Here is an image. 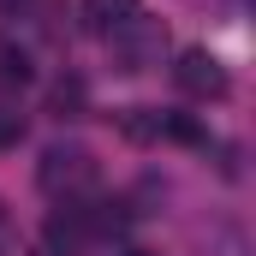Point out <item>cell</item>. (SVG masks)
<instances>
[{
	"label": "cell",
	"mask_w": 256,
	"mask_h": 256,
	"mask_svg": "<svg viewBox=\"0 0 256 256\" xmlns=\"http://www.w3.org/2000/svg\"><path fill=\"white\" fill-rule=\"evenodd\" d=\"M161 54H167V24L149 18V12H131L126 24L108 30V60H114V72H149V66H161Z\"/></svg>",
	"instance_id": "1"
},
{
	"label": "cell",
	"mask_w": 256,
	"mask_h": 256,
	"mask_svg": "<svg viewBox=\"0 0 256 256\" xmlns=\"http://www.w3.org/2000/svg\"><path fill=\"white\" fill-rule=\"evenodd\" d=\"M96 155L84 149V143H48L42 149V161H36V185L48 196H84L96 185Z\"/></svg>",
	"instance_id": "2"
},
{
	"label": "cell",
	"mask_w": 256,
	"mask_h": 256,
	"mask_svg": "<svg viewBox=\"0 0 256 256\" xmlns=\"http://www.w3.org/2000/svg\"><path fill=\"white\" fill-rule=\"evenodd\" d=\"M173 84L185 90V96H196V102H220L232 84H226V66L214 60L208 48H185L179 54V66H173Z\"/></svg>",
	"instance_id": "3"
},
{
	"label": "cell",
	"mask_w": 256,
	"mask_h": 256,
	"mask_svg": "<svg viewBox=\"0 0 256 256\" xmlns=\"http://www.w3.org/2000/svg\"><path fill=\"white\" fill-rule=\"evenodd\" d=\"M48 256H78L90 238H96V220H90V208L78 202V196H66V208H54L48 214Z\"/></svg>",
	"instance_id": "4"
},
{
	"label": "cell",
	"mask_w": 256,
	"mask_h": 256,
	"mask_svg": "<svg viewBox=\"0 0 256 256\" xmlns=\"http://www.w3.org/2000/svg\"><path fill=\"white\" fill-rule=\"evenodd\" d=\"M84 102H90V84H84L78 72H66L60 84L48 90V114H54V120H84Z\"/></svg>",
	"instance_id": "5"
},
{
	"label": "cell",
	"mask_w": 256,
	"mask_h": 256,
	"mask_svg": "<svg viewBox=\"0 0 256 256\" xmlns=\"http://www.w3.org/2000/svg\"><path fill=\"white\" fill-rule=\"evenodd\" d=\"M131 12H137V0H84V24H90L96 36H108L114 24H126Z\"/></svg>",
	"instance_id": "6"
},
{
	"label": "cell",
	"mask_w": 256,
	"mask_h": 256,
	"mask_svg": "<svg viewBox=\"0 0 256 256\" xmlns=\"http://www.w3.org/2000/svg\"><path fill=\"white\" fill-rule=\"evenodd\" d=\"M36 72H30V54L12 42V36H0V84H12V90H24Z\"/></svg>",
	"instance_id": "7"
},
{
	"label": "cell",
	"mask_w": 256,
	"mask_h": 256,
	"mask_svg": "<svg viewBox=\"0 0 256 256\" xmlns=\"http://www.w3.org/2000/svg\"><path fill=\"white\" fill-rule=\"evenodd\" d=\"M120 131H126L131 143H155V137H161V114H155V108H126V114H120Z\"/></svg>",
	"instance_id": "8"
},
{
	"label": "cell",
	"mask_w": 256,
	"mask_h": 256,
	"mask_svg": "<svg viewBox=\"0 0 256 256\" xmlns=\"http://www.w3.org/2000/svg\"><path fill=\"white\" fill-rule=\"evenodd\" d=\"M161 137H173V143H191V149H202V143H208V131L196 126L191 114H161Z\"/></svg>",
	"instance_id": "9"
},
{
	"label": "cell",
	"mask_w": 256,
	"mask_h": 256,
	"mask_svg": "<svg viewBox=\"0 0 256 256\" xmlns=\"http://www.w3.org/2000/svg\"><path fill=\"white\" fill-rule=\"evenodd\" d=\"M18 137H24V120L18 114H0V149H12Z\"/></svg>",
	"instance_id": "10"
},
{
	"label": "cell",
	"mask_w": 256,
	"mask_h": 256,
	"mask_svg": "<svg viewBox=\"0 0 256 256\" xmlns=\"http://www.w3.org/2000/svg\"><path fill=\"white\" fill-rule=\"evenodd\" d=\"M114 256H161V250H143V244H126V250H114Z\"/></svg>",
	"instance_id": "11"
},
{
	"label": "cell",
	"mask_w": 256,
	"mask_h": 256,
	"mask_svg": "<svg viewBox=\"0 0 256 256\" xmlns=\"http://www.w3.org/2000/svg\"><path fill=\"white\" fill-rule=\"evenodd\" d=\"M0 256H12V250H6V244H0Z\"/></svg>",
	"instance_id": "12"
},
{
	"label": "cell",
	"mask_w": 256,
	"mask_h": 256,
	"mask_svg": "<svg viewBox=\"0 0 256 256\" xmlns=\"http://www.w3.org/2000/svg\"><path fill=\"white\" fill-rule=\"evenodd\" d=\"M0 214H6V208H0Z\"/></svg>",
	"instance_id": "13"
}]
</instances>
